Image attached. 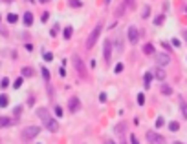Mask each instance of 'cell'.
<instances>
[{
  "mask_svg": "<svg viewBox=\"0 0 187 144\" xmlns=\"http://www.w3.org/2000/svg\"><path fill=\"white\" fill-rule=\"evenodd\" d=\"M68 6L73 9H79V8H83V2L81 0H68Z\"/></svg>",
  "mask_w": 187,
  "mask_h": 144,
  "instance_id": "cell-20",
  "label": "cell"
},
{
  "mask_svg": "<svg viewBox=\"0 0 187 144\" xmlns=\"http://www.w3.org/2000/svg\"><path fill=\"white\" fill-rule=\"evenodd\" d=\"M53 111H55V117H62V108L59 104H55V108H53Z\"/></svg>",
  "mask_w": 187,
  "mask_h": 144,
  "instance_id": "cell-33",
  "label": "cell"
},
{
  "mask_svg": "<svg viewBox=\"0 0 187 144\" xmlns=\"http://www.w3.org/2000/svg\"><path fill=\"white\" fill-rule=\"evenodd\" d=\"M8 106H9V97L6 93H2L0 95V108H8Z\"/></svg>",
  "mask_w": 187,
  "mask_h": 144,
  "instance_id": "cell-18",
  "label": "cell"
},
{
  "mask_svg": "<svg viewBox=\"0 0 187 144\" xmlns=\"http://www.w3.org/2000/svg\"><path fill=\"white\" fill-rule=\"evenodd\" d=\"M42 59H44L46 62H52V60H53V53H50V51L44 53V57H42Z\"/></svg>",
  "mask_w": 187,
  "mask_h": 144,
  "instance_id": "cell-35",
  "label": "cell"
},
{
  "mask_svg": "<svg viewBox=\"0 0 187 144\" xmlns=\"http://www.w3.org/2000/svg\"><path fill=\"white\" fill-rule=\"evenodd\" d=\"M99 100H101V102H106V93H99Z\"/></svg>",
  "mask_w": 187,
  "mask_h": 144,
  "instance_id": "cell-39",
  "label": "cell"
},
{
  "mask_svg": "<svg viewBox=\"0 0 187 144\" xmlns=\"http://www.w3.org/2000/svg\"><path fill=\"white\" fill-rule=\"evenodd\" d=\"M72 35H73V28H72V26H66V28H64V31H62L64 40H70V39H72Z\"/></svg>",
  "mask_w": 187,
  "mask_h": 144,
  "instance_id": "cell-16",
  "label": "cell"
},
{
  "mask_svg": "<svg viewBox=\"0 0 187 144\" xmlns=\"http://www.w3.org/2000/svg\"><path fill=\"white\" fill-rule=\"evenodd\" d=\"M169 130H171V131H178V130H180V122H178V121H171V122H169Z\"/></svg>",
  "mask_w": 187,
  "mask_h": 144,
  "instance_id": "cell-23",
  "label": "cell"
},
{
  "mask_svg": "<svg viewBox=\"0 0 187 144\" xmlns=\"http://www.w3.org/2000/svg\"><path fill=\"white\" fill-rule=\"evenodd\" d=\"M17 121H13L11 117H0V128H8V126H13Z\"/></svg>",
  "mask_w": 187,
  "mask_h": 144,
  "instance_id": "cell-13",
  "label": "cell"
},
{
  "mask_svg": "<svg viewBox=\"0 0 187 144\" xmlns=\"http://www.w3.org/2000/svg\"><path fill=\"white\" fill-rule=\"evenodd\" d=\"M145 137H147V141H149V144H165V137L160 135L158 131H154V130H149Z\"/></svg>",
  "mask_w": 187,
  "mask_h": 144,
  "instance_id": "cell-4",
  "label": "cell"
},
{
  "mask_svg": "<svg viewBox=\"0 0 187 144\" xmlns=\"http://www.w3.org/2000/svg\"><path fill=\"white\" fill-rule=\"evenodd\" d=\"M162 46H163V48H165L167 51H173V48H171V46H169V44H167V42H162Z\"/></svg>",
  "mask_w": 187,
  "mask_h": 144,
  "instance_id": "cell-40",
  "label": "cell"
},
{
  "mask_svg": "<svg viewBox=\"0 0 187 144\" xmlns=\"http://www.w3.org/2000/svg\"><path fill=\"white\" fill-rule=\"evenodd\" d=\"M136 102H138V106H143L145 104V95L143 93H138V100Z\"/></svg>",
  "mask_w": 187,
  "mask_h": 144,
  "instance_id": "cell-32",
  "label": "cell"
},
{
  "mask_svg": "<svg viewBox=\"0 0 187 144\" xmlns=\"http://www.w3.org/2000/svg\"><path fill=\"white\" fill-rule=\"evenodd\" d=\"M8 22H9V24H17V22H19V15L9 13V15H8Z\"/></svg>",
  "mask_w": 187,
  "mask_h": 144,
  "instance_id": "cell-26",
  "label": "cell"
},
{
  "mask_svg": "<svg viewBox=\"0 0 187 144\" xmlns=\"http://www.w3.org/2000/svg\"><path fill=\"white\" fill-rule=\"evenodd\" d=\"M127 39H128V44H138L139 42V31L136 26H128V29H127Z\"/></svg>",
  "mask_w": 187,
  "mask_h": 144,
  "instance_id": "cell-5",
  "label": "cell"
},
{
  "mask_svg": "<svg viewBox=\"0 0 187 144\" xmlns=\"http://www.w3.org/2000/svg\"><path fill=\"white\" fill-rule=\"evenodd\" d=\"M173 144H184V142H180V141H176V142H173Z\"/></svg>",
  "mask_w": 187,
  "mask_h": 144,
  "instance_id": "cell-48",
  "label": "cell"
},
{
  "mask_svg": "<svg viewBox=\"0 0 187 144\" xmlns=\"http://www.w3.org/2000/svg\"><path fill=\"white\" fill-rule=\"evenodd\" d=\"M81 110V100H79V97H72L70 100H68V111L70 113H77Z\"/></svg>",
  "mask_w": 187,
  "mask_h": 144,
  "instance_id": "cell-8",
  "label": "cell"
},
{
  "mask_svg": "<svg viewBox=\"0 0 187 144\" xmlns=\"http://www.w3.org/2000/svg\"><path fill=\"white\" fill-rule=\"evenodd\" d=\"M182 37H184V40L187 42V29H184V33H182Z\"/></svg>",
  "mask_w": 187,
  "mask_h": 144,
  "instance_id": "cell-44",
  "label": "cell"
},
{
  "mask_svg": "<svg viewBox=\"0 0 187 144\" xmlns=\"http://www.w3.org/2000/svg\"><path fill=\"white\" fill-rule=\"evenodd\" d=\"M163 20H165V15L156 17V18H154V26H162V24H163Z\"/></svg>",
  "mask_w": 187,
  "mask_h": 144,
  "instance_id": "cell-31",
  "label": "cell"
},
{
  "mask_svg": "<svg viewBox=\"0 0 187 144\" xmlns=\"http://www.w3.org/2000/svg\"><path fill=\"white\" fill-rule=\"evenodd\" d=\"M101 31H103V24L99 22L92 29V33L88 35V39H86V49H92L94 46H95V42L99 40V37H101Z\"/></svg>",
  "mask_w": 187,
  "mask_h": 144,
  "instance_id": "cell-1",
  "label": "cell"
},
{
  "mask_svg": "<svg viewBox=\"0 0 187 144\" xmlns=\"http://www.w3.org/2000/svg\"><path fill=\"white\" fill-rule=\"evenodd\" d=\"M22 82H24V77H19V79L13 82V88H15V90H20V88H22Z\"/></svg>",
  "mask_w": 187,
  "mask_h": 144,
  "instance_id": "cell-28",
  "label": "cell"
},
{
  "mask_svg": "<svg viewBox=\"0 0 187 144\" xmlns=\"http://www.w3.org/2000/svg\"><path fill=\"white\" fill-rule=\"evenodd\" d=\"M160 91L163 93V95H173L174 93V90H173V86H169V84H162V88H160Z\"/></svg>",
  "mask_w": 187,
  "mask_h": 144,
  "instance_id": "cell-15",
  "label": "cell"
},
{
  "mask_svg": "<svg viewBox=\"0 0 187 144\" xmlns=\"http://www.w3.org/2000/svg\"><path fill=\"white\" fill-rule=\"evenodd\" d=\"M128 139H130V144H139V142H138V139H136V135H134V133H130V137H128Z\"/></svg>",
  "mask_w": 187,
  "mask_h": 144,
  "instance_id": "cell-37",
  "label": "cell"
},
{
  "mask_svg": "<svg viewBox=\"0 0 187 144\" xmlns=\"http://www.w3.org/2000/svg\"><path fill=\"white\" fill-rule=\"evenodd\" d=\"M9 79H8V77H4V79H0V88H2V90H8V88H9Z\"/></svg>",
  "mask_w": 187,
  "mask_h": 144,
  "instance_id": "cell-24",
  "label": "cell"
},
{
  "mask_svg": "<svg viewBox=\"0 0 187 144\" xmlns=\"http://www.w3.org/2000/svg\"><path fill=\"white\" fill-rule=\"evenodd\" d=\"M39 133H41V126H28L20 131V137L22 141H33Z\"/></svg>",
  "mask_w": 187,
  "mask_h": 144,
  "instance_id": "cell-2",
  "label": "cell"
},
{
  "mask_svg": "<svg viewBox=\"0 0 187 144\" xmlns=\"http://www.w3.org/2000/svg\"><path fill=\"white\" fill-rule=\"evenodd\" d=\"M22 22H24L26 28H31V26H33V13H31V11H26L24 17H22Z\"/></svg>",
  "mask_w": 187,
  "mask_h": 144,
  "instance_id": "cell-11",
  "label": "cell"
},
{
  "mask_svg": "<svg viewBox=\"0 0 187 144\" xmlns=\"http://www.w3.org/2000/svg\"><path fill=\"white\" fill-rule=\"evenodd\" d=\"M0 20H2V17H0Z\"/></svg>",
  "mask_w": 187,
  "mask_h": 144,
  "instance_id": "cell-50",
  "label": "cell"
},
{
  "mask_svg": "<svg viewBox=\"0 0 187 144\" xmlns=\"http://www.w3.org/2000/svg\"><path fill=\"white\" fill-rule=\"evenodd\" d=\"M33 102H35V99H33V97H30V100H28V106H33Z\"/></svg>",
  "mask_w": 187,
  "mask_h": 144,
  "instance_id": "cell-42",
  "label": "cell"
},
{
  "mask_svg": "<svg viewBox=\"0 0 187 144\" xmlns=\"http://www.w3.org/2000/svg\"><path fill=\"white\" fill-rule=\"evenodd\" d=\"M121 144H127V142H121Z\"/></svg>",
  "mask_w": 187,
  "mask_h": 144,
  "instance_id": "cell-49",
  "label": "cell"
},
{
  "mask_svg": "<svg viewBox=\"0 0 187 144\" xmlns=\"http://www.w3.org/2000/svg\"><path fill=\"white\" fill-rule=\"evenodd\" d=\"M39 2H41V4H46V2H50V0H39Z\"/></svg>",
  "mask_w": 187,
  "mask_h": 144,
  "instance_id": "cell-46",
  "label": "cell"
},
{
  "mask_svg": "<svg viewBox=\"0 0 187 144\" xmlns=\"http://www.w3.org/2000/svg\"><path fill=\"white\" fill-rule=\"evenodd\" d=\"M173 46H174V48H180V46H182V42L178 40V39H173Z\"/></svg>",
  "mask_w": 187,
  "mask_h": 144,
  "instance_id": "cell-38",
  "label": "cell"
},
{
  "mask_svg": "<svg viewBox=\"0 0 187 144\" xmlns=\"http://www.w3.org/2000/svg\"><path fill=\"white\" fill-rule=\"evenodd\" d=\"M22 110H24V106H15V108H13V115H15V121H19V117H20Z\"/></svg>",
  "mask_w": 187,
  "mask_h": 144,
  "instance_id": "cell-22",
  "label": "cell"
},
{
  "mask_svg": "<svg viewBox=\"0 0 187 144\" xmlns=\"http://www.w3.org/2000/svg\"><path fill=\"white\" fill-rule=\"evenodd\" d=\"M72 62H73V68H75V69H77V73H79V77H81V79H84V77H86V66H84L83 59H81L79 55H73Z\"/></svg>",
  "mask_w": 187,
  "mask_h": 144,
  "instance_id": "cell-3",
  "label": "cell"
},
{
  "mask_svg": "<svg viewBox=\"0 0 187 144\" xmlns=\"http://www.w3.org/2000/svg\"><path fill=\"white\" fill-rule=\"evenodd\" d=\"M150 17V6H143V13H141V18H149Z\"/></svg>",
  "mask_w": 187,
  "mask_h": 144,
  "instance_id": "cell-27",
  "label": "cell"
},
{
  "mask_svg": "<svg viewBox=\"0 0 187 144\" xmlns=\"http://www.w3.org/2000/svg\"><path fill=\"white\" fill-rule=\"evenodd\" d=\"M163 124H165V119H163V117H158V119H156V122H154L156 130H160V128H162Z\"/></svg>",
  "mask_w": 187,
  "mask_h": 144,
  "instance_id": "cell-29",
  "label": "cell"
},
{
  "mask_svg": "<svg viewBox=\"0 0 187 144\" xmlns=\"http://www.w3.org/2000/svg\"><path fill=\"white\" fill-rule=\"evenodd\" d=\"M41 73H42V79H44L46 82H50V69H48V68H41Z\"/></svg>",
  "mask_w": 187,
  "mask_h": 144,
  "instance_id": "cell-25",
  "label": "cell"
},
{
  "mask_svg": "<svg viewBox=\"0 0 187 144\" xmlns=\"http://www.w3.org/2000/svg\"><path fill=\"white\" fill-rule=\"evenodd\" d=\"M35 113H37V117L41 119L42 122H44V121H48V119L52 117L50 111H48V108H37V111H35Z\"/></svg>",
  "mask_w": 187,
  "mask_h": 144,
  "instance_id": "cell-10",
  "label": "cell"
},
{
  "mask_svg": "<svg viewBox=\"0 0 187 144\" xmlns=\"http://www.w3.org/2000/svg\"><path fill=\"white\" fill-rule=\"evenodd\" d=\"M2 2H4V4H11V2H13V0H2Z\"/></svg>",
  "mask_w": 187,
  "mask_h": 144,
  "instance_id": "cell-45",
  "label": "cell"
},
{
  "mask_svg": "<svg viewBox=\"0 0 187 144\" xmlns=\"http://www.w3.org/2000/svg\"><path fill=\"white\" fill-rule=\"evenodd\" d=\"M152 77H154V75H152L150 71H147V73H145V77H143V79H145V80H143V86H145V90H149V88H150V82H152Z\"/></svg>",
  "mask_w": 187,
  "mask_h": 144,
  "instance_id": "cell-17",
  "label": "cell"
},
{
  "mask_svg": "<svg viewBox=\"0 0 187 144\" xmlns=\"http://www.w3.org/2000/svg\"><path fill=\"white\" fill-rule=\"evenodd\" d=\"M123 62H117V64H116V68H114V73L116 75H119V73H123Z\"/></svg>",
  "mask_w": 187,
  "mask_h": 144,
  "instance_id": "cell-30",
  "label": "cell"
},
{
  "mask_svg": "<svg viewBox=\"0 0 187 144\" xmlns=\"http://www.w3.org/2000/svg\"><path fill=\"white\" fill-rule=\"evenodd\" d=\"M33 75H35V71H33V68H30V66H24L20 69V77H24V79L26 77H33Z\"/></svg>",
  "mask_w": 187,
  "mask_h": 144,
  "instance_id": "cell-14",
  "label": "cell"
},
{
  "mask_svg": "<svg viewBox=\"0 0 187 144\" xmlns=\"http://www.w3.org/2000/svg\"><path fill=\"white\" fill-rule=\"evenodd\" d=\"M103 55H105V62L110 64V59H112V40L106 39L103 42Z\"/></svg>",
  "mask_w": 187,
  "mask_h": 144,
  "instance_id": "cell-7",
  "label": "cell"
},
{
  "mask_svg": "<svg viewBox=\"0 0 187 144\" xmlns=\"http://www.w3.org/2000/svg\"><path fill=\"white\" fill-rule=\"evenodd\" d=\"M42 124H44V128H46L48 131H52V133H55V131H59V122H57V121H55L53 117H50L48 121H44Z\"/></svg>",
  "mask_w": 187,
  "mask_h": 144,
  "instance_id": "cell-9",
  "label": "cell"
},
{
  "mask_svg": "<svg viewBox=\"0 0 187 144\" xmlns=\"http://www.w3.org/2000/svg\"><path fill=\"white\" fill-rule=\"evenodd\" d=\"M48 18H50V11H44V13H42V17H41V20L42 22H48Z\"/></svg>",
  "mask_w": 187,
  "mask_h": 144,
  "instance_id": "cell-36",
  "label": "cell"
},
{
  "mask_svg": "<svg viewBox=\"0 0 187 144\" xmlns=\"http://www.w3.org/2000/svg\"><path fill=\"white\" fill-rule=\"evenodd\" d=\"M152 75H154V79H156V80H160V82H163V80H165V77H167V73L163 71L162 68L154 69V73H152Z\"/></svg>",
  "mask_w": 187,
  "mask_h": 144,
  "instance_id": "cell-12",
  "label": "cell"
},
{
  "mask_svg": "<svg viewBox=\"0 0 187 144\" xmlns=\"http://www.w3.org/2000/svg\"><path fill=\"white\" fill-rule=\"evenodd\" d=\"M154 59H156V64H158V68L169 66V64H171V60H173L169 53H156V55H154Z\"/></svg>",
  "mask_w": 187,
  "mask_h": 144,
  "instance_id": "cell-6",
  "label": "cell"
},
{
  "mask_svg": "<svg viewBox=\"0 0 187 144\" xmlns=\"http://www.w3.org/2000/svg\"><path fill=\"white\" fill-rule=\"evenodd\" d=\"M57 35H59V26L55 24L52 29H50V37H57Z\"/></svg>",
  "mask_w": 187,
  "mask_h": 144,
  "instance_id": "cell-34",
  "label": "cell"
},
{
  "mask_svg": "<svg viewBox=\"0 0 187 144\" xmlns=\"http://www.w3.org/2000/svg\"><path fill=\"white\" fill-rule=\"evenodd\" d=\"M103 144H116V142H114V141H112V139H106V141H105Z\"/></svg>",
  "mask_w": 187,
  "mask_h": 144,
  "instance_id": "cell-43",
  "label": "cell"
},
{
  "mask_svg": "<svg viewBox=\"0 0 187 144\" xmlns=\"http://www.w3.org/2000/svg\"><path fill=\"white\" fill-rule=\"evenodd\" d=\"M110 2H112V0H105V4H110Z\"/></svg>",
  "mask_w": 187,
  "mask_h": 144,
  "instance_id": "cell-47",
  "label": "cell"
},
{
  "mask_svg": "<svg viewBox=\"0 0 187 144\" xmlns=\"http://www.w3.org/2000/svg\"><path fill=\"white\" fill-rule=\"evenodd\" d=\"M180 111H182V117L187 119V102L185 100H180Z\"/></svg>",
  "mask_w": 187,
  "mask_h": 144,
  "instance_id": "cell-21",
  "label": "cell"
},
{
  "mask_svg": "<svg viewBox=\"0 0 187 144\" xmlns=\"http://www.w3.org/2000/svg\"><path fill=\"white\" fill-rule=\"evenodd\" d=\"M143 53H145V55H156L154 46H152V44H145V46H143Z\"/></svg>",
  "mask_w": 187,
  "mask_h": 144,
  "instance_id": "cell-19",
  "label": "cell"
},
{
  "mask_svg": "<svg viewBox=\"0 0 187 144\" xmlns=\"http://www.w3.org/2000/svg\"><path fill=\"white\" fill-rule=\"evenodd\" d=\"M59 75H61V77H66V69H64V68H61V69H59Z\"/></svg>",
  "mask_w": 187,
  "mask_h": 144,
  "instance_id": "cell-41",
  "label": "cell"
}]
</instances>
